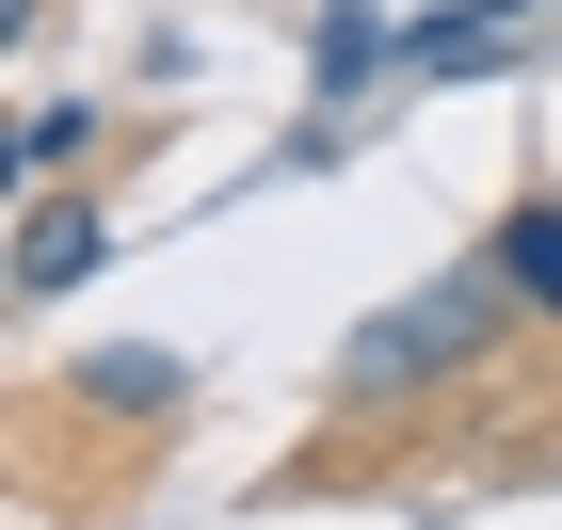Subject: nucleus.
<instances>
[{
	"label": "nucleus",
	"instance_id": "1",
	"mask_svg": "<svg viewBox=\"0 0 562 530\" xmlns=\"http://www.w3.org/2000/svg\"><path fill=\"white\" fill-rule=\"evenodd\" d=\"M482 338H498V273H450V290H418V306L353 322V353H338V402H402V386H450V370H467Z\"/></svg>",
	"mask_w": 562,
	"mask_h": 530
},
{
	"label": "nucleus",
	"instance_id": "2",
	"mask_svg": "<svg viewBox=\"0 0 562 530\" xmlns=\"http://www.w3.org/2000/svg\"><path fill=\"white\" fill-rule=\"evenodd\" d=\"M386 48H418V33H386L370 0H322V33H305V81H322V97H353L370 65H386Z\"/></svg>",
	"mask_w": 562,
	"mask_h": 530
},
{
	"label": "nucleus",
	"instance_id": "3",
	"mask_svg": "<svg viewBox=\"0 0 562 530\" xmlns=\"http://www.w3.org/2000/svg\"><path fill=\"white\" fill-rule=\"evenodd\" d=\"M81 273H97V210H65V193H48V210H33V241H16V290L48 306V290H81Z\"/></svg>",
	"mask_w": 562,
	"mask_h": 530
},
{
	"label": "nucleus",
	"instance_id": "4",
	"mask_svg": "<svg viewBox=\"0 0 562 530\" xmlns=\"http://www.w3.org/2000/svg\"><path fill=\"white\" fill-rule=\"evenodd\" d=\"M498 290H515V306H562V210H547V193L498 225Z\"/></svg>",
	"mask_w": 562,
	"mask_h": 530
},
{
	"label": "nucleus",
	"instance_id": "5",
	"mask_svg": "<svg viewBox=\"0 0 562 530\" xmlns=\"http://www.w3.org/2000/svg\"><path fill=\"white\" fill-rule=\"evenodd\" d=\"M81 386H97V402H113V418H161V402H177V353H97Z\"/></svg>",
	"mask_w": 562,
	"mask_h": 530
}]
</instances>
